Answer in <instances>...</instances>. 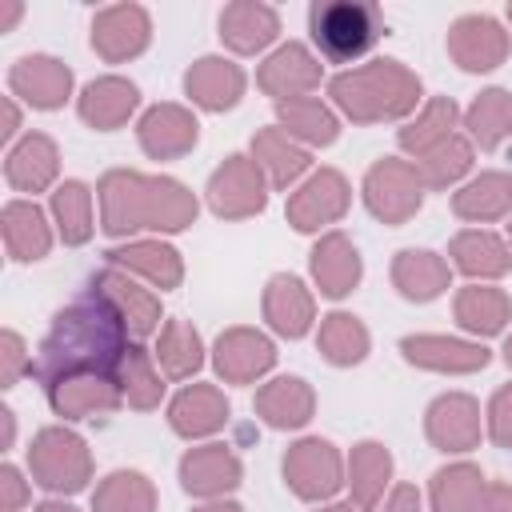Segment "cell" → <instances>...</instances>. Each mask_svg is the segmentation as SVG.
<instances>
[{
	"mask_svg": "<svg viewBox=\"0 0 512 512\" xmlns=\"http://www.w3.org/2000/svg\"><path fill=\"white\" fill-rule=\"evenodd\" d=\"M124 320L120 312L92 288L84 300L68 304L56 320L48 340L40 344L36 372L48 380L72 376V372H108L120 368L128 344H124Z\"/></svg>",
	"mask_w": 512,
	"mask_h": 512,
	"instance_id": "obj_1",
	"label": "cell"
},
{
	"mask_svg": "<svg viewBox=\"0 0 512 512\" xmlns=\"http://www.w3.org/2000/svg\"><path fill=\"white\" fill-rule=\"evenodd\" d=\"M104 228L136 232V228H184L196 216V200L184 184L140 172H108L100 184Z\"/></svg>",
	"mask_w": 512,
	"mask_h": 512,
	"instance_id": "obj_2",
	"label": "cell"
},
{
	"mask_svg": "<svg viewBox=\"0 0 512 512\" xmlns=\"http://www.w3.org/2000/svg\"><path fill=\"white\" fill-rule=\"evenodd\" d=\"M332 96L336 104L360 120V124H372V120H388V116H404L408 108H416L420 100V80L400 64V60H372L364 68H352V72H340L332 80Z\"/></svg>",
	"mask_w": 512,
	"mask_h": 512,
	"instance_id": "obj_3",
	"label": "cell"
},
{
	"mask_svg": "<svg viewBox=\"0 0 512 512\" xmlns=\"http://www.w3.org/2000/svg\"><path fill=\"white\" fill-rule=\"evenodd\" d=\"M312 24V40L320 44V52L328 60H352L360 52H368L376 44V36L384 32V20L372 4H348V0H332V4H312L308 12Z\"/></svg>",
	"mask_w": 512,
	"mask_h": 512,
	"instance_id": "obj_4",
	"label": "cell"
},
{
	"mask_svg": "<svg viewBox=\"0 0 512 512\" xmlns=\"http://www.w3.org/2000/svg\"><path fill=\"white\" fill-rule=\"evenodd\" d=\"M32 460V472L44 488H56V492H76L84 488V480L92 476V460H88V448L76 432L68 428H44L28 452Z\"/></svg>",
	"mask_w": 512,
	"mask_h": 512,
	"instance_id": "obj_5",
	"label": "cell"
},
{
	"mask_svg": "<svg viewBox=\"0 0 512 512\" xmlns=\"http://www.w3.org/2000/svg\"><path fill=\"white\" fill-rule=\"evenodd\" d=\"M364 196H368V208H372L380 220L400 224V220H408V216L420 208V172H416L412 164H404V160L384 156V160L368 172Z\"/></svg>",
	"mask_w": 512,
	"mask_h": 512,
	"instance_id": "obj_6",
	"label": "cell"
},
{
	"mask_svg": "<svg viewBox=\"0 0 512 512\" xmlns=\"http://www.w3.org/2000/svg\"><path fill=\"white\" fill-rule=\"evenodd\" d=\"M148 32H152V20L140 4H112V8L96 12V20H92V48L108 64H120V60L144 52Z\"/></svg>",
	"mask_w": 512,
	"mask_h": 512,
	"instance_id": "obj_7",
	"label": "cell"
},
{
	"mask_svg": "<svg viewBox=\"0 0 512 512\" xmlns=\"http://www.w3.org/2000/svg\"><path fill=\"white\" fill-rule=\"evenodd\" d=\"M448 52L460 68L468 72H488L496 68L504 56H508V32L492 20V16H460L452 28H448Z\"/></svg>",
	"mask_w": 512,
	"mask_h": 512,
	"instance_id": "obj_8",
	"label": "cell"
},
{
	"mask_svg": "<svg viewBox=\"0 0 512 512\" xmlns=\"http://www.w3.org/2000/svg\"><path fill=\"white\" fill-rule=\"evenodd\" d=\"M208 200L220 216H252L264 208V180L260 164L248 156H228L224 168L208 184Z\"/></svg>",
	"mask_w": 512,
	"mask_h": 512,
	"instance_id": "obj_9",
	"label": "cell"
},
{
	"mask_svg": "<svg viewBox=\"0 0 512 512\" xmlns=\"http://www.w3.org/2000/svg\"><path fill=\"white\" fill-rule=\"evenodd\" d=\"M284 480L292 484V492L316 500L340 488V456L328 440H300L296 448H288L284 456Z\"/></svg>",
	"mask_w": 512,
	"mask_h": 512,
	"instance_id": "obj_10",
	"label": "cell"
},
{
	"mask_svg": "<svg viewBox=\"0 0 512 512\" xmlns=\"http://www.w3.org/2000/svg\"><path fill=\"white\" fill-rule=\"evenodd\" d=\"M256 84H260L268 96H276L280 104H284V96H288V100H300V92H308V88L320 84V64L308 56L304 44H284V48H276V52L260 64Z\"/></svg>",
	"mask_w": 512,
	"mask_h": 512,
	"instance_id": "obj_11",
	"label": "cell"
},
{
	"mask_svg": "<svg viewBox=\"0 0 512 512\" xmlns=\"http://www.w3.org/2000/svg\"><path fill=\"white\" fill-rule=\"evenodd\" d=\"M8 84L32 108H60L64 96H68V88H72V72L56 56H24V60L12 64Z\"/></svg>",
	"mask_w": 512,
	"mask_h": 512,
	"instance_id": "obj_12",
	"label": "cell"
},
{
	"mask_svg": "<svg viewBox=\"0 0 512 512\" xmlns=\"http://www.w3.org/2000/svg\"><path fill=\"white\" fill-rule=\"evenodd\" d=\"M344 208H348V184H344L340 172L324 168L288 200V220L300 232H308V228H320V224L336 220Z\"/></svg>",
	"mask_w": 512,
	"mask_h": 512,
	"instance_id": "obj_13",
	"label": "cell"
},
{
	"mask_svg": "<svg viewBox=\"0 0 512 512\" xmlns=\"http://www.w3.org/2000/svg\"><path fill=\"white\" fill-rule=\"evenodd\" d=\"M48 396H52V408L60 416H72V420H84V416H96V412H112L120 392L116 384L104 380V372H72V376H60L48 384Z\"/></svg>",
	"mask_w": 512,
	"mask_h": 512,
	"instance_id": "obj_14",
	"label": "cell"
},
{
	"mask_svg": "<svg viewBox=\"0 0 512 512\" xmlns=\"http://www.w3.org/2000/svg\"><path fill=\"white\" fill-rule=\"evenodd\" d=\"M184 88H188V96H192L196 104L220 112V108H232V104L240 100V92H244V72H240L232 60H224V56H204V60H196V64L184 72Z\"/></svg>",
	"mask_w": 512,
	"mask_h": 512,
	"instance_id": "obj_15",
	"label": "cell"
},
{
	"mask_svg": "<svg viewBox=\"0 0 512 512\" xmlns=\"http://www.w3.org/2000/svg\"><path fill=\"white\" fill-rule=\"evenodd\" d=\"M428 436L436 448L444 452H464L480 440V416H476V404L472 396H440L432 408H428Z\"/></svg>",
	"mask_w": 512,
	"mask_h": 512,
	"instance_id": "obj_16",
	"label": "cell"
},
{
	"mask_svg": "<svg viewBox=\"0 0 512 512\" xmlns=\"http://www.w3.org/2000/svg\"><path fill=\"white\" fill-rule=\"evenodd\" d=\"M272 360H276L272 344L252 328H232L216 340V368H220V376H228L236 384L260 376L264 368H272Z\"/></svg>",
	"mask_w": 512,
	"mask_h": 512,
	"instance_id": "obj_17",
	"label": "cell"
},
{
	"mask_svg": "<svg viewBox=\"0 0 512 512\" xmlns=\"http://www.w3.org/2000/svg\"><path fill=\"white\" fill-rule=\"evenodd\" d=\"M136 100H140V92H136L132 80L100 76V80H92V84L84 88V96H80V116H84L92 128L108 132V128H120V124L132 116Z\"/></svg>",
	"mask_w": 512,
	"mask_h": 512,
	"instance_id": "obj_18",
	"label": "cell"
},
{
	"mask_svg": "<svg viewBox=\"0 0 512 512\" xmlns=\"http://www.w3.org/2000/svg\"><path fill=\"white\" fill-rule=\"evenodd\" d=\"M140 144L152 156H180L196 144V120L180 104H156L140 120Z\"/></svg>",
	"mask_w": 512,
	"mask_h": 512,
	"instance_id": "obj_19",
	"label": "cell"
},
{
	"mask_svg": "<svg viewBox=\"0 0 512 512\" xmlns=\"http://www.w3.org/2000/svg\"><path fill=\"white\" fill-rule=\"evenodd\" d=\"M92 288L120 312V320H124L128 332L148 336V332L156 328V320H160V304H156V296L144 292V288H136L128 276H120V272H100V276L92 280Z\"/></svg>",
	"mask_w": 512,
	"mask_h": 512,
	"instance_id": "obj_20",
	"label": "cell"
},
{
	"mask_svg": "<svg viewBox=\"0 0 512 512\" xmlns=\"http://www.w3.org/2000/svg\"><path fill=\"white\" fill-rule=\"evenodd\" d=\"M180 480L196 496H216V492H228L240 484V460L224 444H208V448H196L184 456Z\"/></svg>",
	"mask_w": 512,
	"mask_h": 512,
	"instance_id": "obj_21",
	"label": "cell"
},
{
	"mask_svg": "<svg viewBox=\"0 0 512 512\" xmlns=\"http://www.w3.org/2000/svg\"><path fill=\"white\" fill-rule=\"evenodd\" d=\"M276 32H280V16H276V8H268V4L240 0V4H228V8L220 12V36H224V44H232L236 52H256V48H264Z\"/></svg>",
	"mask_w": 512,
	"mask_h": 512,
	"instance_id": "obj_22",
	"label": "cell"
},
{
	"mask_svg": "<svg viewBox=\"0 0 512 512\" xmlns=\"http://www.w3.org/2000/svg\"><path fill=\"white\" fill-rule=\"evenodd\" d=\"M404 356L420 368H440V372H472L488 364V352L480 344H464V340H448V336H408Z\"/></svg>",
	"mask_w": 512,
	"mask_h": 512,
	"instance_id": "obj_23",
	"label": "cell"
},
{
	"mask_svg": "<svg viewBox=\"0 0 512 512\" xmlns=\"http://www.w3.org/2000/svg\"><path fill=\"white\" fill-rule=\"evenodd\" d=\"M8 184L12 188H20V192H40V188H48L52 184V176H56V144L48 140V136H40V132H32V136H24L12 152H8Z\"/></svg>",
	"mask_w": 512,
	"mask_h": 512,
	"instance_id": "obj_24",
	"label": "cell"
},
{
	"mask_svg": "<svg viewBox=\"0 0 512 512\" xmlns=\"http://www.w3.org/2000/svg\"><path fill=\"white\" fill-rule=\"evenodd\" d=\"M312 272H316V280H320V292L344 296V292H352V284L360 280V256H356V248H352L340 232H332V236H324V240L312 248Z\"/></svg>",
	"mask_w": 512,
	"mask_h": 512,
	"instance_id": "obj_25",
	"label": "cell"
},
{
	"mask_svg": "<svg viewBox=\"0 0 512 512\" xmlns=\"http://www.w3.org/2000/svg\"><path fill=\"white\" fill-rule=\"evenodd\" d=\"M228 420V400L208 388V384H192L188 392L176 396L172 404V428L180 436H204V432H216L220 424Z\"/></svg>",
	"mask_w": 512,
	"mask_h": 512,
	"instance_id": "obj_26",
	"label": "cell"
},
{
	"mask_svg": "<svg viewBox=\"0 0 512 512\" xmlns=\"http://www.w3.org/2000/svg\"><path fill=\"white\" fill-rule=\"evenodd\" d=\"M256 408L272 428H296L312 416V388L304 380H272L256 392Z\"/></svg>",
	"mask_w": 512,
	"mask_h": 512,
	"instance_id": "obj_27",
	"label": "cell"
},
{
	"mask_svg": "<svg viewBox=\"0 0 512 512\" xmlns=\"http://www.w3.org/2000/svg\"><path fill=\"white\" fill-rule=\"evenodd\" d=\"M264 312L276 332L300 336L312 320V296L304 292V284L296 276H272V284L264 292Z\"/></svg>",
	"mask_w": 512,
	"mask_h": 512,
	"instance_id": "obj_28",
	"label": "cell"
},
{
	"mask_svg": "<svg viewBox=\"0 0 512 512\" xmlns=\"http://www.w3.org/2000/svg\"><path fill=\"white\" fill-rule=\"evenodd\" d=\"M4 244L16 260H40L48 252L52 236H48V224H44L36 204L16 200L4 208Z\"/></svg>",
	"mask_w": 512,
	"mask_h": 512,
	"instance_id": "obj_29",
	"label": "cell"
},
{
	"mask_svg": "<svg viewBox=\"0 0 512 512\" xmlns=\"http://www.w3.org/2000/svg\"><path fill=\"white\" fill-rule=\"evenodd\" d=\"M392 280L408 300H432L448 284V264L436 252H400L392 264Z\"/></svg>",
	"mask_w": 512,
	"mask_h": 512,
	"instance_id": "obj_30",
	"label": "cell"
},
{
	"mask_svg": "<svg viewBox=\"0 0 512 512\" xmlns=\"http://www.w3.org/2000/svg\"><path fill=\"white\" fill-rule=\"evenodd\" d=\"M252 152H256V164L268 168L272 184L284 188L288 180H296L304 168H308V152L284 132V128H264L256 140H252Z\"/></svg>",
	"mask_w": 512,
	"mask_h": 512,
	"instance_id": "obj_31",
	"label": "cell"
},
{
	"mask_svg": "<svg viewBox=\"0 0 512 512\" xmlns=\"http://www.w3.org/2000/svg\"><path fill=\"white\" fill-rule=\"evenodd\" d=\"M484 500V476L472 464L440 468L432 480V504L436 512H480Z\"/></svg>",
	"mask_w": 512,
	"mask_h": 512,
	"instance_id": "obj_32",
	"label": "cell"
},
{
	"mask_svg": "<svg viewBox=\"0 0 512 512\" xmlns=\"http://www.w3.org/2000/svg\"><path fill=\"white\" fill-rule=\"evenodd\" d=\"M456 212L464 220H492L504 216L512 204V180L504 172H484L480 180H472L464 192H456Z\"/></svg>",
	"mask_w": 512,
	"mask_h": 512,
	"instance_id": "obj_33",
	"label": "cell"
},
{
	"mask_svg": "<svg viewBox=\"0 0 512 512\" xmlns=\"http://www.w3.org/2000/svg\"><path fill=\"white\" fill-rule=\"evenodd\" d=\"M108 260L140 272L156 288H176L180 284V260H176V252L168 244H128V248L108 252Z\"/></svg>",
	"mask_w": 512,
	"mask_h": 512,
	"instance_id": "obj_34",
	"label": "cell"
},
{
	"mask_svg": "<svg viewBox=\"0 0 512 512\" xmlns=\"http://www.w3.org/2000/svg\"><path fill=\"white\" fill-rule=\"evenodd\" d=\"M468 128L480 140V148H496V144L512 140V96L500 88L480 92L476 104L468 108Z\"/></svg>",
	"mask_w": 512,
	"mask_h": 512,
	"instance_id": "obj_35",
	"label": "cell"
},
{
	"mask_svg": "<svg viewBox=\"0 0 512 512\" xmlns=\"http://www.w3.org/2000/svg\"><path fill=\"white\" fill-rule=\"evenodd\" d=\"M508 296L500 288H464L456 296V320L472 332H500L508 324Z\"/></svg>",
	"mask_w": 512,
	"mask_h": 512,
	"instance_id": "obj_36",
	"label": "cell"
},
{
	"mask_svg": "<svg viewBox=\"0 0 512 512\" xmlns=\"http://www.w3.org/2000/svg\"><path fill=\"white\" fill-rule=\"evenodd\" d=\"M280 124H284L288 136H300V140H308V144H328V140H336V116H332L320 100H308V96L284 100V104H280Z\"/></svg>",
	"mask_w": 512,
	"mask_h": 512,
	"instance_id": "obj_37",
	"label": "cell"
},
{
	"mask_svg": "<svg viewBox=\"0 0 512 512\" xmlns=\"http://www.w3.org/2000/svg\"><path fill=\"white\" fill-rule=\"evenodd\" d=\"M52 212H56L60 236H64L68 244H84V240L92 236V192H88L80 180H68V184L56 188Z\"/></svg>",
	"mask_w": 512,
	"mask_h": 512,
	"instance_id": "obj_38",
	"label": "cell"
},
{
	"mask_svg": "<svg viewBox=\"0 0 512 512\" xmlns=\"http://www.w3.org/2000/svg\"><path fill=\"white\" fill-rule=\"evenodd\" d=\"M452 256L468 276H500L508 268V248L492 232H460L452 240Z\"/></svg>",
	"mask_w": 512,
	"mask_h": 512,
	"instance_id": "obj_39",
	"label": "cell"
},
{
	"mask_svg": "<svg viewBox=\"0 0 512 512\" xmlns=\"http://www.w3.org/2000/svg\"><path fill=\"white\" fill-rule=\"evenodd\" d=\"M320 352L332 360V364H356L364 360L368 352V332L356 316L348 312H332L324 324H320Z\"/></svg>",
	"mask_w": 512,
	"mask_h": 512,
	"instance_id": "obj_40",
	"label": "cell"
},
{
	"mask_svg": "<svg viewBox=\"0 0 512 512\" xmlns=\"http://www.w3.org/2000/svg\"><path fill=\"white\" fill-rule=\"evenodd\" d=\"M156 496L152 484L140 472H112L100 488H96V512H152Z\"/></svg>",
	"mask_w": 512,
	"mask_h": 512,
	"instance_id": "obj_41",
	"label": "cell"
},
{
	"mask_svg": "<svg viewBox=\"0 0 512 512\" xmlns=\"http://www.w3.org/2000/svg\"><path fill=\"white\" fill-rule=\"evenodd\" d=\"M452 120H456V104L452 100H432L428 108H424V116L416 120V124H408L404 132H400V144L408 148V152H416V156H428L432 148H440L448 136H452Z\"/></svg>",
	"mask_w": 512,
	"mask_h": 512,
	"instance_id": "obj_42",
	"label": "cell"
},
{
	"mask_svg": "<svg viewBox=\"0 0 512 512\" xmlns=\"http://www.w3.org/2000/svg\"><path fill=\"white\" fill-rule=\"evenodd\" d=\"M388 472H392V460H388V452L380 444L368 440V444H360L352 452V496H356L360 508H372L376 504V496L388 484Z\"/></svg>",
	"mask_w": 512,
	"mask_h": 512,
	"instance_id": "obj_43",
	"label": "cell"
},
{
	"mask_svg": "<svg viewBox=\"0 0 512 512\" xmlns=\"http://www.w3.org/2000/svg\"><path fill=\"white\" fill-rule=\"evenodd\" d=\"M156 356H160V364L168 368V376H188V372L200 368V336L192 332V324L172 320V324L160 332Z\"/></svg>",
	"mask_w": 512,
	"mask_h": 512,
	"instance_id": "obj_44",
	"label": "cell"
},
{
	"mask_svg": "<svg viewBox=\"0 0 512 512\" xmlns=\"http://www.w3.org/2000/svg\"><path fill=\"white\" fill-rule=\"evenodd\" d=\"M120 388L128 396V404L136 408H152L160 400V376L152 372V360L140 348H128L120 360Z\"/></svg>",
	"mask_w": 512,
	"mask_h": 512,
	"instance_id": "obj_45",
	"label": "cell"
},
{
	"mask_svg": "<svg viewBox=\"0 0 512 512\" xmlns=\"http://www.w3.org/2000/svg\"><path fill=\"white\" fill-rule=\"evenodd\" d=\"M468 164H472V148H468V140L448 136L440 148H432V152L420 160V180H428L432 188H444V184H452Z\"/></svg>",
	"mask_w": 512,
	"mask_h": 512,
	"instance_id": "obj_46",
	"label": "cell"
},
{
	"mask_svg": "<svg viewBox=\"0 0 512 512\" xmlns=\"http://www.w3.org/2000/svg\"><path fill=\"white\" fill-rule=\"evenodd\" d=\"M492 440L512 444V384L500 388L496 400H492Z\"/></svg>",
	"mask_w": 512,
	"mask_h": 512,
	"instance_id": "obj_47",
	"label": "cell"
},
{
	"mask_svg": "<svg viewBox=\"0 0 512 512\" xmlns=\"http://www.w3.org/2000/svg\"><path fill=\"white\" fill-rule=\"evenodd\" d=\"M0 356H4V384H16V376H20V368L28 364V356H24V344H20V336L16 332H4V340H0Z\"/></svg>",
	"mask_w": 512,
	"mask_h": 512,
	"instance_id": "obj_48",
	"label": "cell"
},
{
	"mask_svg": "<svg viewBox=\"0 0 512 512\" xmlns=\"http://www.w3.org/2000/svg\"><path fill=\"white\" fill-rule=\"evenodd\" d=\"M0 488H4V512H16L24 504V496H28V488H24V480H20V472L12 464L0 472Z\"/></svg>",
	"mask_w": 512,
	"mask_h": 512,
	"instance_id": "obj_49",
	"label": "cell"
},
{
	"mask_svg": "<svg viewBox=\"0 0 512 512\" xmlns=\"http://www.w3.org/2000/svg\"><path fill=\"white\" fill-rule=\"evenodd\" d=\"M384 512H420V496H416V488L400 484V488L392 492V500H388V508H384Z\"/></svg>",
	"mask_w": 512,
	"mask_h": 512,
	"instance_id": "obj_50",
	"label": "cell"
},
{
	"mask_svg": "<svg viewBox=\"0 0 512 512\" xmlns=\"http://www.w3.org/2000/svg\"><path fill=\"white\" fill-rule=\"evenodd\" d=\"M484 512H512V488L508 484H492L484 492Z\"/></svg>",
	"mask_w": 512,
	"mask_h": 512,
	"instance_id": "obj_51",
	"label": "cell"
},
{
	"mask_svg": "<svg viewBox=\"0 0 512 512\" xmlns=\"http://www.w3.org/2000/svg\"><path fill=\"white\" fill-rule=\"evenodd\" d=\"M16 16H20V4H16V0H4V4H0V32H8V28L16 24Z\"/></svg>",
	"mask_w": 512,
	"mask_h": 512,
	"instance_id": "obj_52",
	"label": "cell"
},
{
	"mask_svg": "<svg viewBox=\"0 0 512 512\" xmlns=\"http://www.w3.org/2000/svg\"><path fill=\"white\" fill-rule=\"evenodd\" d=\"M16 124H20V116H16V108H12V100H4V140L16 132Z\"/></svg>",
	"mask_w": 512,
	"mask_h": 512,
	"instance_id": "obj_53",
	"label": "cell"
},
{
	"mask_svg": "<svg viewBox=\"0 0 512 512\" xmlns=\"http://www.w3.org/2000/svg\"><path fill=\"white\" fill-rule=\"evenodd\" d=\"M200 512H240L236 504H208V508H200Z\"/></svg>",
	"mask_w": 512,
	"mask_h": 512,
	"instance_id": "obj_54",
	"label": "cell"
},
{
	"mask_svg": "<svg viewBox=\"0 0 512 512\" xmlns=\"http://www.w3.org/2000/svg\"><path fill=\"white\" fill-rule=\"evenodd\" d=\"M40 512H76V508H72V504H44Z\"/></svg>",
	"mask_w": 512,
	"mask_h": 512,
	"instance_id": "obj_55",
	"label": "cell"
},
{
	"mask_svg": "<svg viewBox=\"0 0 512 512\" xmlns=\"http://www.w3.org/2000/svg\"><path fill=\"white\" fill-rule=\"evenodd\" d=\"M504 360H508V364H512V340H508V348H504Z\"/></svg>",
	"mask_w": 512,
	"mask_h": 512,
	"instance_id": "obj_56",
	"label": "cell"
},
{
	"mask_svg": "<svg viewBox=\"0 0 512 512\" xmlns=\"http://www.w3.org/2000/svg\"><path fill=\"white\" fill-rule=\"evenodd\" d=\"M328 512H352V508H328Z\"/></svg>",
	"mask_w": 512,
	"mask_h": 512,
	"instance_id": "obj_57",
	"label": "cell"
},
{
	"mask_svg": "<svg viewBox=\"0 0 512 512\" xmlns=\"http://www.w3.org/2000/svg\"><path fill=\"white\" fill-rule=\"evenodd\" d=\"M508 20H512V4H508Z\"/></svg>",
	"mask_w": 512,
	"mask_h": 512,
	"instance_id": "obj_58",
	"label": "cell"
}]
</instances>
